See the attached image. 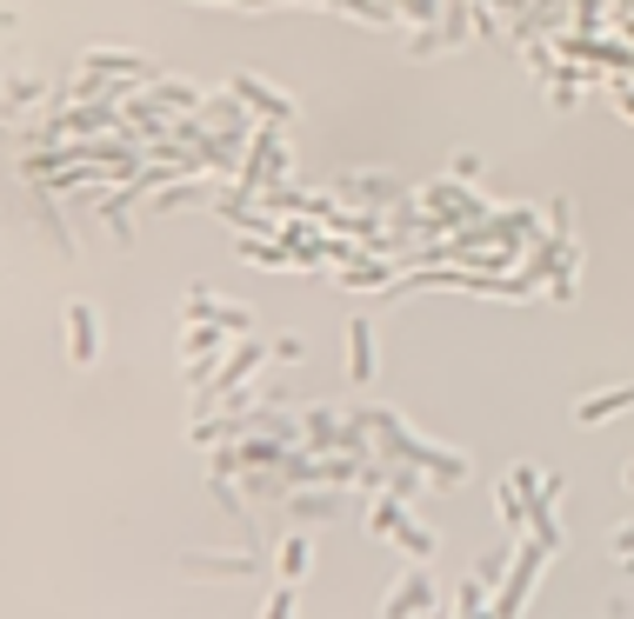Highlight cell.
<instances>
[{"mask_svg": "<svg viewBox=\"0 0 634 619\" xmlns=\"http://www.w3.org/2000/svg\"><path fill=\"white\" fill-rule=\"evenodd\" d=\"M534 573H541V547H521V553H514V580L501 586V599H495V612H488V619H514V612H521V599H528V586H534Z\"/></svg>", "mask_w": 634, "mask_h": 619, "instance_id": "1", "label": "cell"}, {"mask_svg": "<svg viewBox=\"0 0 634 619\" xmlns=\"http://www.w3.org/2000/svg\"><path fill=\"white\" fill-rule=\"evenodd\" d=\"M428 599H434V586H428V573H415V580H408L401 593H394V599H387V619H408V612H421Z\"/></svg>", "mask_w": 634, "mask_h": 619, "instance_id": "2", "label": "cell"}, {"mask_svg": "<svg viewBox=\"0 0 634 619\" xmlns=\"http://www.w3.org/2000/svg\"><path fill=\"white\" fill-rule=\"evenodd\" d=\"M281 573H287V580H301V573H307V540H287V553H281Z\"/></svg>", "mask_w": 634, "mask_h": 619, "instance_id": "3", "label": "cell"}, {"mask_svg": "<svg viewBox=\"0 0 634 619\" xmlns=\"http://www.w3.org/2000/svg\"><path fill=\"white\" fill-rule=\"evenodd\" d=\"M627 400H634V393H601V400L581 406V420H601V413H614V406H627Z\"/></svg>", "mask_w": 634, "mask_h": 619, "instance_id": "4", "label": "cell"}, {"mask_svg": "<svg viewBox=\"0 0 634 619\" xmlns=\"http://www.w3.org/2000/svg\"><path fill=\"white\" fill-rule=\"evenodd\" d=\"M188 573H248V560H188Z\"/></svg>", "mask_w": 634, "mask_h": 619, "instance_id": "5", "label": "cell"}, {"mask_svg": "<svg viewBox=\"0 0 634 619\" xmlns=\"http://www.w3.org/2000/svg\"><path fill=\"white\" fill-rule=\"evenodd\" d=\"M268 619H294V586H281V593L268 599Z\"/></svg>", "mask_w": 634, "mask_h": 619, "instance_id": "6", "label": "cell"}, {"mask_svg": "<svg viewBox=\"0 0 634 619\" xmlns=\"http://www.w3.org/2000/svg\"><path fill=\"white\" fill-rule=\"evenodd\" d=\"M614 553H634V534H614Z\"/></svg>", "mask_w": 634, "mask_h": 619, "instance_id": "7", "label": "cell"}]
</instances>
